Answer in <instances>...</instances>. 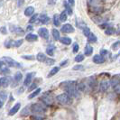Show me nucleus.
I'll return each instance as SVG.
<instances>
[{"mask_svg":"<svg viewBox=\"0 0 120 120\" xmlns=\"http://www.w3.org/2000/svg\"><path fill=\"white\" fill-rule=\"evenodd\" d=\"M61 87L64 88V90H66V93L71 97H78L79 95V88L78 84L75 80L72 81H65L61 83Z\"/></svg>","mask_w":120,"mask_h":120,"instance_id":"nucleus-1","label":"nucleus"},{"mask_svg":"<svg viewBox=\"0 0 120 120\" xmlns=\"http://www.w3.org/2000/svg\"><path fill=\"white\" fill-rule=\"evenodd\" d=\"M57 101L60 103V105H70L71 104V97L69 96L67 93H62L59 96L56 97Z\"/></svg>","mask_w":120,"mask_h":120,"instance_id":"nucleus-2","label":"nucleus"},{"mask_svg":"<svg viewBox=\"0 0 120 120\" xmlns=\"http://www.w3.org/2000/svg\"><path fill=\"white\" fill-rule=\"evenodd\" d=\"M31 110L34 115L38 116V115L42 114L46 111V107L43 105H41V104H33L31 106Z\"/></svg>","mask_w":120,"mask_h":120,"instance_id":"nucleus-3","label":"nucleus"},{"mask_svg":"<svg viewBox=\"0 0 120 120\" xmlns=\"http://www.w3.org/2000/svg\"><path fill=\"white\" fill-rule=\"evenodd\" d=\"M2 61H4V63L7 67H15V68H20L21 67L20 63H18L17 61L13 60L12 58H10V57H3Z\"/></svg>","mask_w":120,"mask_h":120,"instance_id":"nucleus-4","label":"nucleus"},{"mask_svg":"<svg viewBox=\"0 0 120 120\" xmlns=\"http://www.w3.org/2000/svg\"><path fill=\"white\" fill-rule=\"evenodd\" d=\"M42 102L44 103L45 105H47V106H51V105L53 104V98L51 95H49V94H44L42 97Z\"/></svg>","mask_w":120,"mask_h":120,"instance_id":"nucleus-5","label":"nucleus"},{"mask_svg":"<svg viewBox=\"0 0 120 120\" xmlns=\"http://www.w3.org/2000/svg\"><path fill=\"white\" fill-rule=\"evenodd\" d=\"M110 81H108V80H102L101 82H100V84H99V89L101 91H107V90L109 89V87H110Z\"/></svg>","mask_w":120,"mask_h":120,"instance_id":"nucleus-6","label":"nucleus"},{"mask_svg":"<svg viewBox=\"0 0 120 120\" xmlns=\"http://www.w3.org/2000/svg\"><path fill=\"white\" fill-rule=\"evenodd\" d=\"M61 31H62L63 33H66V34L73 33V32H74V27L72 26L71 24H64V25L61 27Z\"/></svg>","mask_w":120,"mask_h":120,"instance_id":"nucleus-7","label":"nucleus"},{"mask_svg":"<svg viewBox=\"0 0 120 120\" xmlns=\"http://www.w3.org/2000/svg\"><path fill=\"white\" fill-rule=\"evenodd\" d=\"M38 34H39V35L41 36L42 38L43 39H48L49 38V32L48 30L46 29V28H44V27H42V28H40L39 31H38Z\"/></svg>","mask_w":120,"mask_h":120,"instance_id":"nucleus-8","label":"nucleus"},{"mask_svg":"<svg viewBox=\"0 0 120 120\" xmlns=\"http://www.w3.org/2000/svg\"><path fill=\"white\" fill-rule=\"evenodd\" d=\"M11 80V79L9 78V77H2L1 79H0V83H1V86L3 87V88H7L9 84H10V81Z\"/></svg>","mask_w":120,"mask_h":120,"instance_id":"nucleus-9","label":"nucleus"},{"mask_svg":"<svg viewBox=\"0 0 120 120\" xmlns=\"http://www.w3.org/2000/svg\"><path fill=\"white\" fill-rule=\"evenodd\" d=\"M20 107H21V104H20V103H16V104L10 109L8 115H9V116H14L15 114H16L18 112V110L20 109Z\"/></svg>","mask_w":120,"mask_h":120,"instance_id":"nucleus-10","label":"nucleus"},{"mask_svg":"<svg viewBox=\"0 0 120 120\" xmlns=\"http://www.w3.org/2000/svg\"><path fill=\"white\" fill-rule=\"evenodd\" d=\"M93 61L97 63V64H100V63H103L105 61V58L103 57L102 55H99V54H97L93 57Z\"/></svg>","mask_w":120,"mask_h":120,"instance_id":"nucleus-11","label":"nucleus"},{"mask_svg":"<svg viewBox=\"0 0 120 120\" xmlns=\"http://www.w3.org/2000/svg\"><path fill=\"white\" fill-rule=\"evenodd\" d=\"M34 72H30V73H28V74L26 75V78H25L24 82V86H28V85L31 84V82H32V79H33V77H34Z\"/></svg>","mask_w":120,"mask_h":120,"instance_id":"nucleus-12","label":"nucleus"},{"mask_svg":"<svg viewBox=\"0 0 120 120\" xmlns=\"http://www.w3.org/2000/svg\"><path fill=\"white\" fill-rule=\"evenodd\" d=\"M10 28H11V31L13 33H15L17 34H24V31L22 28H20V27L15 26V25H10Z\"/></svg>","mask_w":120,"mask_h":120,"instance_id":"nucleus-13","label":"nucleus"},{"mask_svg":"<svg viewBox=\"0 0 120 120\" xmlns=\"http://www.w3.org/2000/svg\"><path fill=\"white\" fill-rule=\"evenodd\" d=\"M25 39L28 42H35L38 39V36L36 35V34H28L26 35V37H25Z\"/></svg>","mask_w":120,"mask_h":120,"instance_id":"nucleus-14","label":"nucleus"},{"mask_svg":"<svg viewBox=\"0 0 120 120\" xmlns=\"http://www.w3.org/2000/svg\"><path fill=\"white\" fill-rule=\"evenodd\" d=\"M7 98V94H6L5 91H1L0 93V107L2 108L3 105H4V101Z\"/></svg>","mask_w":120,"mask_h":120,"instance_id":"nucleus-15","label":"nucleus"},{"mask_svg":"<svg viewBox=\"0 0 120 120\" xmlns=\"http://www.w3.org/2000/svg\"><path fill=\"white\" fill-rule=\"evenodd\" d=\"M84 52H85V55H86V56H90V55H91V53L93 52V48H92V46L90 45V44H87L86 47H85Z\"/></svg>","mask_w":120,"mask_h":120,"instance_id":"nucleus-16","label":"nucleus"},{"mask_svg":"<svg viewBox=\"0 0 120 120\" xmlns=\"http://www.w3.org/2000/svg\"><path fill=\"white\" fill-rule=\"evenodd\" d=\"M10 70L6 67V65L4 63V61L1 60V73L2 74H6V73H9Z\"/></svg>","mask_w":120,"mask_h":120,"instance_id":"nucleus-17","label":"nucleus"},{"mask_svg":"<svg viewBox=\"0 0 120 120\" xmlns=\"http://www.w3.org/2000/svg\"><path fill=\"white\" fill-rule=\"evenodd\" d=\"M34 13V8L33 6H28L25 10H24V15L26 16H31Z\"/></svg>","mask_w":120,"mask_h":120,"instance_id":"nucleus-18","label":"nucleus"},{"mask_svg":"<svg viewBox=\"0 0 120 120\" xmlns=\"http://www.w3.org/2000/svg\"><path fill=\"white\" fill-rule=\"evenodd\" d=\"M36 59L38 61H40V62H42V61H46L47 60V58H46V56H45V54L42 53V52H39V53L37 54V56H36Z\"/></svg>","mask_w":120,"mask_h":120,"instance_id":"nucleus-19","label":"nucleus"},{"mask_svg":"<svg viewBox=\"0 0 120 120\" xmlns=\"http://www.w3.org/2000/svg\"><path fill=\"white\" fill-rule=\"evenodd\" d=\"M30 112H32L31 110V107H25V108H23V110L21 111V116H26L30 114Z\"/></svg>","mask_w":120,"mask_h":120,"instance_id":"nucleus-20","label":"nucleus"},{"mask_svg":"<svg viewBox=\"0 0 120 120\" xmlns=\"http://www.w3.org/2000/svg\"><path fill=\"white\" fill-rule=\"evenodd\" d=\"M22 79H23V74L19 71L16 72V73L15 74V76H14V79H15V84H17L18 82H20Z\"/></svg>","mask_w":120,"mask_h":120,"instance_id":"nucleus-21","label":"nucleus"},{"mask_svg":"<svg viewBox=\"0 0 120 120\" xmlns=\"http://www.w3.org/2000/svg\"><path fill=\"white\" fill-rule=\"evenodd\" d=\"M60 42L64 45H70L71 43V40L69 37H62L60 39Z\"/></svg>","mask_w":120,"mask_h":120,"instance_id":"nucleus-22","label":"nucleus"},{"mask_svg":"<svg viewBox=\"0 0 120 120\" xmlns=\"http://www.w3.org/2000/svg\"><path fill=\"white\" fill-rule=\"evenodd\" d=\"M40 92H41V89H40V88L36 89L35 91H34V92H33L32 94H30V95H29V97H28V98H29V99H32V98H35L36 96H38V95L40 94Z\"/></svg>","mask_w":120,"mask_h":120,"instance_id":"nucleus-23","label":"nucleus"},{"mask_svg":"<svg viewBox=\"0 0 120 120\" xmlns=\"http://www.w3.org/2000/svg\"><path fill=\"white\" fill-rule=\"evenodd\" d=\"M59 71H60V67H54L53 69H52V71L49 72L48 77H52L53 75L57 74L59 72Z\"/></svg>","mask_w":120,"mask_h":120,"instance_id":"nucleus-24","label":"nucleus"},{"mask_svg":"<svg viewBox=\"0 0 120 120\" xmlns=\"http://www.w3.org/2000/svg\"><path fill=\"white\" fill-rule=\"evenodd\" d=\"M49 21H50V18L46 15H42L40 16V22L42 23V24H47Z\"/></svg>","mask_w":120,"mask_h":120,"instance_id":"nucleus-25","label":"nucleus"},{"mask_svg":"<svg viewBox=\"0 0 120 120\" xmlns=\"http://www.w3.org/2000/svg\"><path fill=\"white\" fill-rule=\"evenodd\" d=\"M110 83H111V86H112V87L116 88V87L118 86V84H119V79H118L117 77H115V78H113L112 79H111Z\"/></svg>","mask_w":120,"mask_h":120,"instance_id":"nucleus-26","label":"nucleus"},{"mask_svg":"<svg viewBox=\"0 0 120 120\" xmlns=\"http://www.w3.org/2000/svg\"><path fill=\"white\" fill-rule=\"evenodd\" d=\"M54 51H55V46H53V45H50L48 48L46 49V52H47V54H49L50 56H52V55H53Z\"/></svg>","mask_w":120,"mask_h":120,"instance_id":"nucleus-27","label":"nucleus"},{"mask_svg":"<svg viewBox=\"0 0 120 120\" xmlns=\"http://www.w3.org/2000/svg\"><path fill=\"white\" fill-rule=\"evenodd\" d=\"M52 36H53L54 40H60V32L57 30V29H52Z\"/></svg>","mask_w":120,"mask_h":120,"instance_id":"nucleus-28","label":"nucleus"},{"mask_svg":"<svg viewBox=\"0 0 120 120\" xmlns=\"http://www.w3.org/2000/svg\"><path fill=\"white\" fill-rule=\"evenodd\" d=\"M64 6H65V8H66V11H67V13H68V15H72L71 7L70 6V4L67 3V1H64Z\"/></svg>","mask_w":120,"mask_h":120,"instance_id":"nucleus-29","label":"nucleus"},{"mask_svg":"<svg viewBox=\"0 0 120 120\" xmlns=\"http://www.w3.org/2000/svg\"><path fill=\"white\" fill-rule=\"evenodd\" d=\"M60 15H55L53 16V24L55 26H59L60 25Z\"/></svg>","mask_w":120,"mask_h":120,"instance_id":"nucleus-30","label":"nucleus"},{"mask_svg":"<svg viewBox=\"0 0 120 120\" xmlns=\"http://www.w3.org/2000/svg\"><path fill=\"white\" fill-rule=\"evenodd\" d=\"M88 40L90 42H97V36L94 34H90V36L88 37Z\"/></svg>","mask_w":120,"mask_h":120,"instance_id":"nucleus-31","label":"nucleus"},{"mask_svg":"<svg viewBox=\"0 0 120 120\" xmlns=\"http://www.w3.org/2000/svg\"><path fill=\"white\" fill-rule=\"evenodd\" d=\"M60 20L61 22H65L67 20V14L66 12H62L60 15Z\"/></svg>","mask_w":120,"mask_h":120,"instance_id":"nucleus-32","label":"nucleus"},{"mask_svg":"<svg viewBox=\"0 0 120 120\" xmlns=\"http://www.w3.org/2000/svg\"><path fill=\"white\" fill-rule=\"evenodd\" d=\"M106 34H108V35H111V34H113L115 33V30L112 28V27H108L107 29H106Z\"/></svg>","mask_w":120,"mask_h":120,"instance_id":"nucleus-33","label":"nucleus"},{"mask_svg":"<svg viewBox=\"0 0 120 120\" xmlns=\"http://www.w3.org/2000/svg\"><path fill=\"white\" fill-rule=\"evenodd\" d=\"M83 60H84V56L82 54H79L75 57V61H77V62H80Z\"/></svg>","mask_w":120,"mask_h":120,"instance_id":"nucleus-34","label":"nucleus"},{"mask_svg":"<svg viewBox=\"0 0 120 120\" xmlns=\"http://www.w3.org/2000/svg\"><path fill=\"white\" fill-rule=\"evenodd\" d=\"M90 34H91V32H90V28L86 27V28H84V29H83V34H84L86 37H89Z\"/></svg>","mask_w":120,"mask_h":120,"instance_id":"nucleus-35","label":"nucleus"},{"mask_svg":"<svg viewBox=\"0 0 120 120\" xmlns=\"http://www.w3.org/2000/svg\"><path fill=\"white\" fill-rule=\"evenodd\" d=\"M120 47V41H117V42H116L115 43H113V45H112V49L113 50H117V49Z\"/></svg>","mask_w":120,"mask_h":120,"instance_id":"nucleus-36","label":"nucleus"},{"mask_svg":"<svg viewBox=\"0 0 120 120\" xmlns=\"http://www.w3.org/2000/svg\"><path fill=\"white\" fill-rule=\"evenodd\" d=\"M37 19H38V15H37V14H35V15H34L32 16V18H31L30 21H29V23H30V24H32V23L35 22Z\"/></svg>","mask_w":120,"mask_h":120,"instance_id":"nucleus-37","label":"nucleus"},{"mask_svg":"<svg viewBox=\"0 0 120 120\" xmlns=\"http://www.w3.org/2000/svg\"><path fill=\"white\" fill-rule=\"evenodd\" d=\"M45 62H46V64H48V65H52V64H54L55 60H54L53 59H47Z\"/></svg>","mask_w":120,"mask_h":120,"instance_id":"nucleus-38","label":"nucleus"},{"mask_svg":"<svg viewBox=\"0 0 120 120\" xmlns=\"http://www.w3.org/2000/svg\"><path fill=\"white\" fill-rule=\"evenodd\" d=\"M72 51H73V52H75V53H76V52H78V51H79V44L78 43H74V44H73V50H72Z\"/></svg>","mask_w":120,"mask_h":120,"instance_id":"nucleus-39","label":"nucleus"},{"mask_svg":"<svg viewBox=\"0 0 120 120\" xmlns=\"http://www.w3.org/2000/svg\"><path fill=\"white\" fill-rule=\"evenodd\" d=\"M22 43H23V40H18V41H16V42H15L14 44H15V47H19Z\"/></svg>","mask_w":120,"mask_h":120,"instance_id":"nucleus-40","label":"nucleus"},{"mask_svg":"<svg viewBox=\"0 0 120 120\" xmlns=\"http://www.w3.org/2000/svg\"><path fill=\"white\" fill-rule=\"evenodd\" d=\"M73 70H74V71H79V70H83V66H82V65H76V66L73 67Z\"/></svg>","mask_w":120,"mask_h":120,"instance_id":"nucleus-41","label":"nucleus"},{"mask_svg":"<svg viewBox=\"0 0 120 120\" xmlns=\"http://www.w3.org/2000/svg\"><path fill=\"white\" fill-rule=\"evenodd\" d=\"M12 44H13L12 41H7V42H6V48H10Z\"/></svg>","mask_w":120,"mask_h":120,"instance_id":"nucleus-42","label":"nucleus"},{"mask_svg":"<svg viewBox=\"0 0 120 120\" xmlns=\"http://www.w3.org/2000/svg\"><path fill=\"white\" fill-rule=\"evenodd\" d=\"M108 52L107 51V50H101L100 51V55H102V56H104V55H108Z\"/></svg>","mask_w":120,"mask_h":120,"instance_id":"nucleus-43","label":"nucleus"},{"mask_svg":"<svg viewBox=\"0 0 120 120\" xmlns=\"http://www.w3.org/2000/svg\"><path fill=\"white\" fill-rule=\"evenodd\" d=\"M23 58L26 59V60H34V56H31V55H29V56H23Z\"/></svg>","mask_w":120,"mask_h":120,"instance_id":"nucleus-44","label":"nucleus"},{"mask_svg":"<svg viewBox=\"0 0 120 120\" xmlns=\"http://www.w3.org/2000/svg\"><path fill=\"white\" fill-rule=\"evenodd\" d=\"M36 86H37V82H34V84L31 85V86H30V88H29V90H34V89H35Z\"/></svg>","mask_w":120,"mask_h":120,"instance_id":"nucleus-45","label":"nucleus"},{"mask_svg":"<svg viewBox=\"0 0 120 120\" xmlns=\"http://www.w3.org/2000/svg\"><path fill=\"white\" fill-rule=\"evenodd\" d=\"M1 30H2V34H6V33H7V31H6V27H4V26L1 28Z\"/></svg>","mask_w":120,"mask_h":120,"instance_id":"nucleus-46","label":"nucleus"},{"mask_svg":"<svg viewBox=\"0 0 120 120\" xmlns=\"http://www.w3.org/2000/svg\"><path fill=\"white\" fill-rule=\"evenodd\" d=\"M69 4H70L71 6H74L75 2H74V0H69Z\"/></svg>","mask_w":120,"mask_h":120,"instance_id":"nucleus-47","label":"nucleus"},{"mask_svg":"<svg viewBox=\"0 0 120 120\" xmlns=\"http://www.w3.org/2000/svg\"><path fill=\"white\" fill-rule=\"evenodd\" d=\"M26 30H27V31H32V30H33V26H32V25H28V26H27V28H26Z\"/></svg>","mask_w":120,"mask_h":120,"instance_id":"nucleus-48","label":"nucleus"},{"mask_svg":"<svg viewBox=\"0 0 120 120\" xmlns=\"http://www.w3.org/2000/svg\"><path fill=\"white\" fill-rule=\"evenodd\" d=\"M18 2H19V3H18V6H22V5L24 4V0H19Z\"/></svg>","mask_w":120,"mask_h":120,"instance_id":"nucleus-49","label":"nucleus"},{"mask_svg":"<svg viewBox=\"0 0 120 120\" xmlns=\"http://www.w3.org/2000/svg\"><path fill=\"white\" fill-rule=\"evenodd\" d=\"M67 62H68V60H64V61H62L61 63H60V66H63V65H66L67 64Z\"/></svg>","mask_w":120,"mask_h":120,"instance_id":"nucleus-50","label":"nucleus"},{"mask_svg":"<svg viewBox=\"0 0 120 120\" xmlns=\"http://www.w3.org/2000/svg\"><path fill=\"white\" fill-rule=\"evenodd\" d=\"M90 3H91V4H95V3H97L98 2V0H88Z\"/></svg>","mask_w":120,"mask_h":120,"instance_id":"nucleus-51","label":"nucleus"},{"mask_svg":"<svg viewBox=\"0 0 120 120\" xmlns=\"http://www.w3.org/2000/svg\"><path fill=\"white\" fill-rule=\"evenodd\" d=\"M117 34H120V29L118 30V32H117Z\"/></svg>","mask_w":120,"mask_h":120,"instance_id":"nucleus-52","label":"nucleus"}]
</instances>
